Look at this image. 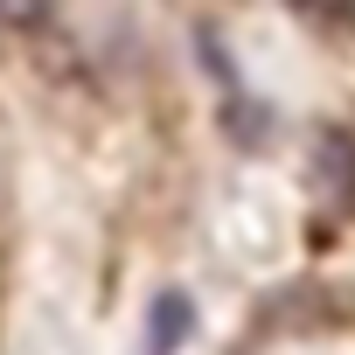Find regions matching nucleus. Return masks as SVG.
<instances>
[{
	"instance_id": "f257e3e1",
	"label": "nucleus",
	"mask_w": 355,
	"mask_h": 355,
	"mask_svg": "<svg viewBox=\"0 0 355 355\" xmlns=\"http://www.w3.org/2000/svg\"><path fill=\"white\" fill-rule=\"evenodd\" d=\"M189 327H196L189 293H160V300H153V313H146V355H174V348L189 341Z\"/></svg>"
},
{
	"instance_id": "f03ea898",
	"label": "nucleus",
	"mask_w": 355,
	"mask_h": 355,
	"mask_svg": "<svg viewBox=\"0 0 355 355\" xmlns=\"http://www.w3.org/2000/svg\"><path fill=\"white\" fill-rule=\"evenodd\" d=\"M313 182H320V196H327L334 209H341V202H355V153H348L334 132H327V139H320V153H313Z\"/></svg>"
}]
</instances>
